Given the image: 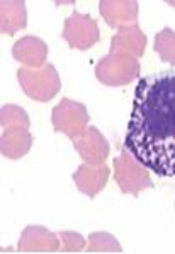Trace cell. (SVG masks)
Listing matches in <instances>:
<instances>
[{"mask_svg":"<svg viewBox=\"0 0 175 254\" xmlns=\"http://www.w3.org/2000/svg\"><path fill=\"white\" fill-rule=\"evenodd\" d=\"M27 14L22 0H2L0 2V33L12 36L17 31L26 29Z\"/></svg>","mask_w":175,"mask_h":254,"instance_id":"4fadbf2b","label":"cell"},{"mask_svg":"<svg viewBox=\"0 0 175 254\" xmlns=\"http://www.w3.org/2000/svg\"><path fill=\"white\" fill-rule=\"evenodd\" d=\"M12 57L29 68H43L48 58V46L36 36H24L12 46Z\"/></svg>","mask_w":175,"mask_h":254,"instance_id":"8fae6325","label":"cell"},{"mask_svg":"<svg viewBox=\"0 0 175 254\" xmlns=\"http://www.w3.org/2000/svg\"><path fill=\"white\" fill-rule=\"evenodd\" d=\"M88 121H90V115L85 104L77 103L68 97H63L60 104H56L51 111L53 130L56 133L67 135L72 140L79 138L87 131Z\"/></svg>","mask_w":175,"mask_h":254,"instance_id":"5b68a950","label":"cell"},{"mask_svg":"<svg viewBox=\"0 0 175 254\" xmlns=\"http://www.w3.org/2000/svg\"><path fill=\"white\" fill-rule=\"evenodd\" d=\"M33 147V135L29 130H10L2 131L0 135V150L5 159L10 161H19L22 159Z\"/></svg>","mask_w":175,"mask_h":254,"instance_id":"5bb4252c","label":"cell"},{"mask_svg":"<svg viewBox=\"0 0 175 254\" xmlns=\"http://www.w3.org/2000/svg\"><path fill=\"white\" fill-rule=\"evenodd\" d=\"M153 50L162 62L175 65V31L170 27H163L160 33H157Z\"/></svg>","mask_w":175,"mask_h":254,"instance_id":"2e32d148","label":"cell"},{"mask_svg":"<svg viewBox=\"0 0 175 254\" xmlns=\"http://www.w3.org/2000/svg\"><path fill=\"white\" fill-rule=\"evenodd\" d=\"M72 142L75 150L79 152L80 157L85 161V164H94V166L104 164L109 152H111L107 138L95 127H88L84 135L72 140Z\"/></svg>","mask_w":175,"mask_h":254,"instance_id":"52a82bcc","label":"cell"},{"mask_svg":"<svg viewBox=\"0 0 175 254\" xmlns=\"http://www.w3.org/2000/svg\"><path fill=\"white\" fill-rule=\"evenodd\" d=\"M123 248L109 232H92L88 236L87 253H121Z\"/></svg>","mask_w":175,"mask_h":254,"instance_id":"e0dca14e","label":"cell"},{"mask_svg":"<svg viewBox=\"0 0 175 254\" xmlns=\"http://www.w3.org/2000/svg\"><path fill=\"white\" fill-rule=\"evenodd\" d=\"M114 181L121 193L133 194L134 198L141 191L155 186L150 179L148 169L136 161L126 148H123L121 155L114 159Z\"/></svg>","mask_w":175,"mask_h":254,"instance_id":"277c9868","label":"cell"},{"mask_svg":"<svg viewBox=\"0 0 175 254\" xmlns=\"http://www.w3.org/2000/svg\"><path fill=\"white\" fill-rule=\"evenodd\" d=\"M0 125H2V131H10V130H29V116L21 106L15 104H5L2 106L0 111Z\"/></svg>","mask_w":175,"mask_h":254,"instance_id":"9a60e30c","label":"cell"},{"mask_svg":"<svg viewBox=\"0 0 175 254\" xmlns=\"http://www.w3.org/2000/svg\"><path fill=\"white\" fill-rule=\"evenodd\" d=\"M61 38L68 43L72 50L87 52L100 40L99 24L88 14H80L73 10L72 15L65 19Z\"/></svg>","mask_w":175,"mask_h":254,"instance_id":"8992f818","label":"cell"},{"mask_svg":"<svg viewBox=\"0 0 175 254\" xmlns=\"http://www.w3.org/2000/svg\"><path fill=\"white\" fill-rule=\"evenodd\" d=\"M146 43H148L146 34L139 29L138 24H134V26L119 27L118 33L112 36L111 48L119 50V52H124V53H130L136 58H141L143 55H145Z\"/></svg>","mask_w":175,"mask_h":254,"instance_id":"7c38bea8","label":"cell"},{"mask_svg":"<svg viewBox=\"0 0 175 254\" xmlns=\"http://www.w3.org/2000/svg\"><path fill=\"white\" fill-rule=\"evenodd\" d=\"M124 148L163 178H175V72L151 73L138 82Z\"/></svg>","mask_w":175,"mask_h":254,"instance_id":"6da1fadb","label":"cell"},{"mask_svg":"<svg viewBox=\"0 0 175 254\" xmlns=\"http://www.w3.org/2000/svg\"><path fill=\"white\" fill-rule=\"evenodd\" d=\"M17 80L22 92L38 103L51 101L61 89L60 75L51 64H46L43 68L21 67L17 70Z\"/></svg>","mask_w":175,"mask_h":254,"instance_id":"3957f363","label":"cell"},{"mask_svg":"<svg viewBox=\"0 0 175 254\" xmlns=\"http://www.w3.org/2000/svg\"><path fill=\"white\" fill-rule=\"evenodd\" d=\"M99 10L102 19L112 29L134 26L138 21V2L136 0H102L99 3Z\"/></svg>","mask_w":175,"mask_h":254,"instance_id":"ba28073f","label":"cell"},{"mask_svg":"<svg viewBox=\"0 0 175 254\" xmlns=\"http://www.w3.org/2000/svg\"><path fill=\"white\" fill-rule=\"evenodd\" d=\"M17 249L21 253H56L60 251V237L41 225H29L22 230Z\"/></svg>","mask_w":175,"mask_h":254,"instance_id":"9c48e42d","label":"cell"},{"mask_svg":"<svg viewBox=\"0 0 175 254\" xmlns=\"http://www.w3.org/2000/svg\"><path fill=\"white\" fill-rule=\"evenodd\" d=\"M109 174H111V171L106 164H99V166L82 164L73 173V183L80 193L87 194L88 198H94L106 188Z\"/></svg>","mask_w":175,"mask_h":254,"instance_id":"30bf717a","label":"cell"},{"mask_svg":"<svg viewBox=\"0 0 175 254\" xmlns=\"http://www.w3.org/2000/svg\"><path fill=\"white\" fill-rule=\"evenodd\" d=\"M139 62L138 58L130 53L112 50L100 58L95 65V77L100 84L107 87H121V85L131 84L139 75Z\"/></svg>","mask_w":175,"mask_h":254,"instance_id":"7a4b0ae2","label":"cell"},{"mask_svg":"<svg viewBox=\"0 0 175 254\" xmlns=\"http://www.w3.org/2000/svg\"><path fill=\"white\" fill-rule=\"evenodd\" d=\"M58 237L63 241V251L65 253H79L85 248V239L80 236L79 232L73 230H60Z\"/></svg>","mask_w":175,"mask_h":254,"instance_id":"ac0fdd59","label":"cell"}]
</instances>
